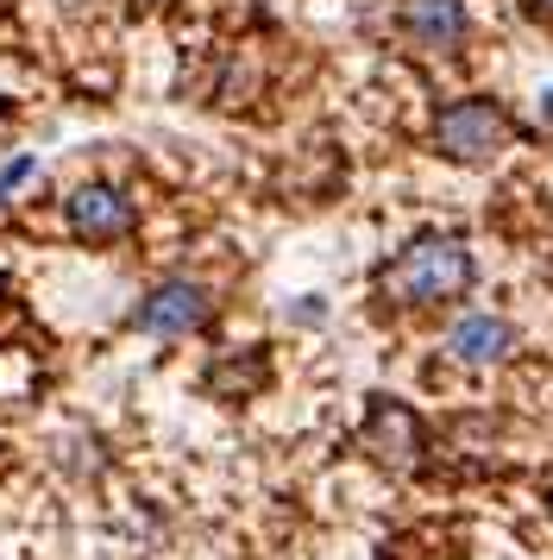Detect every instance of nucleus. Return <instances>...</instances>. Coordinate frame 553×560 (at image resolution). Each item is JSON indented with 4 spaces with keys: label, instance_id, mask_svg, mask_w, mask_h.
Returning <instances> with one entry per match:
<instances>
[{
    "label": "nucleus",
    "instance_id": "obj_3",
    "mask_svg": "<svg viewBox=\"0 0 553 560\" xmlns=\"http://www.w3.org/2000/svg\"><path fill=\"white\" fill-rule=\"evenodd\" d=\"M208 315H214V290L208 283H189V278H164L157 290H145V303H139V334L151 340H189V334L208 328Z\"/></svg>",
    "mask_w": 553,
    "mask_h": 560
},
{
    "label": "nucleus",
    "instance_id": "obj_6",
    "mask_svg": "<svg viewBox=\"0 0 553 560\" xmlns=\"http://www.w3.org/2000/svg\"><path fill=\"white\" fill-rule=\"evenodd\" d=\"M509 353H516V328H509L503 315H491V308H472V315H459V322L447 328V359L452 365L484 372V365H503Z\"/></svg>",
    "mask_w": 553,
    "mask_h": 560
},
{
    "label": "nucleus",
    "instance_id": "obj_5",
    "mask_svg": "<svg viewBox=\"0 0 553 560\" xmlns=\"http://www.w3.org/2000/svg\"><path fill=\"white\" fill-rule=\"evenodd\" d=\"M132 228H139V208H132V196L114 189V183H82L70 196V233L75 240L114 246V240H126Z\"/></svg>",
    "mask_w": 553,
    "mask_h": 560
},
{
    "label": "nucleus",
    "instance_id": "obj_8",
    "mask_svg": "<svg viewBox=\"0 0 553 560\" xmlns=\"http://www.w3.org/2000/svg\"><path fill=\"white\" fill-rule=\"evenodd\" d=\"M264 378V359L251 353L246 365H221V372H214V384H221V390H246V384H258Z\"/></svg>",
    "mask_w": 553,
    "mask_h": 560
},
{
    "label": "nucleus",
    "instance_id": "obj_7",
    "mask_svg": "<svg viewBox=\"0 0 553 560\" xmlns=\"http://www.w3.org/2000/svg\"><path fill=\"white\" fill-rule=\"evenodd\" d=\"M402 32L422 51H459L466 32H472V13H466V0H409L402 7Z\"/></svg>",
    "mask_w": 553,
    "mask_h": 560
},
{
    "label": "nucleus",
    "instance_id": "obj_2",
    "mask_svg": "<svg viewBox=\"0 0 553 560\" xmlns=\"http://www.w3.org/2000/svg\"><path fill=\"white\" fill-rule=\"evenodd\" d=\"M509 139H516V120L491 95H459V102H447L434 114V145L452 164H491Z\"/></svg>",
    "mask_w": 553,
    "mask_h": 560
},
{
    "label": "nucleus",
    "instance_id": "obj_4",
    "mask_svg": "<svg viewBox=\"0 0 553 560\" xmlns=\"http://www.w3.org/2000/svg\"><path fill=\"white\" fill-rule=\"evenodd\" d=\"M358 447H365L377 466L409 472V466H422V454H427V429H422V416H415L409 404H397V397H377V404L365 409Z\"/></svg>",
    "mask_w": 553,
    "mask_h": 560
},
{
    "label": "nucleus",
    "instance_id": "obj_9",
    "mask_svg": "<svg viewBox=\"0 0 553 560\" xmlns=\"http://www.w3.org/2000/svg\"><path fill=\"white\" fill-rule=\"evenodd\" d=\"M32 177H38V158H13V164L0 171V196L13 202V189H25V183H32Z\"/></svg>",
    "mask_w": 553,
    "mask_h": 560
},
{
    "label": "nucleus",
    "instance_id": "obj_1",
    "mask_svg": "<svg viewBox=\"0 0 553 560\" xmlns=\"http://www.w3.org/2000/svg\"><path fill=\"white\" fill-rule=\"evenodd\" d=\"M478 278L472 253H466V240H452V233H422V240H409L390 265H384V296L390 303H409V308H434V303H452V296H466Z\"/></svg>",
    "mask_w": 553,
    "mask_h": 560
},
{
    "label": "nucleus",
    "instance_id": "obj_10",
    "mask_svg": "<svg viewBox=\"0 0 553 560\" xmlns=\"http://www.w3.org/2000/svg\"><path fill=\"white\" fill-rule=\"evenodd\" d=\"M528 20H541V26H553V0H522Z\"/></svg>",
    "mask_w": 553,
    "mask_h": 560
},
{
    "label": "nucleus",
    "instance_id": "obj_11",
    "mask_svg": "<svg viewBox=\"0 0 553 560\" xmlns=\"http://www.w3.org/2000/svg\"><path fill=\"white\" fill-rule=\"evenodd\" d=\"M145 7H164V0H145Z\"/></svg>",
    "mask_w": 553,
    "mask_h": 560
}]
</instances>
